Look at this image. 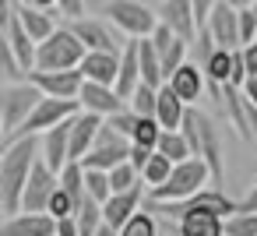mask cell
Wrapping results in <instances>:
<instances>
[{"mask_svg": "<svg viewBox=\"0 0 257 236\" xmlns=\"http://www.w3.org/2000/svg\"><path fill=\"white\" fill-rule=\"evenodd\" d=\"M18 8V18H22V25L29 29V36L36 39V43H46L53 32H57V11H43V8H25V4H15Z\"/></svg>", "mask_w": 257, "mask_h": 236, "instance_id": "obj_26", "label": "cell"}, {"mask_svg": "<svg viewBox=\"0 0 257 236\" xmlns=\"http://www.w3.org/2000/svg\"><path fill=\"white\" fill-rule=\"evenodd\" d=\"M57 187H60V173H53L39 159L32 176H29V187H25V197H22V211H46V204H50Z\"/></svg>", "mask_w": 257, "mask_h": 236, "instance_id": "obj_12", "label": "cell"}, {"mask_svg": "<svg viewBox=\"0 0 257 236\" xmlns=\"http://www.w3.org/2000/svg\"><path fill=\"white\" fill-rule=\"evenodd\" d=\"M127 106L138 113V116H155V109H159V88L155 85H138V92L127 99Z\"/></svg>", "mask_w": 257, "mask_h": 236, "instance_id": "obj_33", "label": "cell"}, {"mask_svg": "<svg viewBox=\"0 0 257 236\" xmlns=\"http://www.w3.org/2000/svg\"><path fill=\"white\" fill-rule=\"evenodd\" d=\"M29 81L43 92V95H53V99H78L81 95V85H85V74L81 67H71V71H29Z\"/></svg>", "mask_w": 257, "mask_h": 236, "instance_id": "obj_10", "label": "cell"}, {"mask_svg": "<svg viewBox=\"0 0 257 236\" xmlns=\"http://www.w3.org/2000/svg\"><path fill=\"white\" fill-rule=\"evenodd\" d=\"M57 236H81V232H78V218H74V215L57 218Z\"/></svg>", "mask_w": 257, "mask_h": 236, "instance_id": "obj_43", "label": "cell"}, {"mask_svg": "<svg viewBox=\"0 0 257 236\" xmlns=\"http://www.w3.org/2000/svg\"><path fill=\"white\" fill-rule=\"evenodd\" d=\"M95 236H120V229H116V225H109V222H106V225H102V229H99V232H95Z\"/></svg>", "mask_w": 257, "mask_h": 236, "instance_id": "obj_49", "label": "cell"}, {"mask_svg": "<svg viewBox=\"0 0 257 236\" xmlns=\"http://www.w3.org/2000/svg\"><path fill=\"white\" fill-rule=\"evenodd\" d=\"M102 15L127 39H148L159 29V11H152L145 0H102Z\"/></svg>", "mask_w": 257, "mask_h": 236, "instance_id": "obj_5", "label": "cell"}, {"mask_svg": "<svg viewBox=\"0 0 257 236\" xmlns=\"http://www.w3.org/2000/svg\"><path fill=\"white\" fill-rule=\"evenodd\" d=\"M127 159H131V138H123L120 131H113V127L102 120L99 141H95V148L81 159V166H85V169H113V166H120V162H127Z\"/></svg>", "mask_w": 257, "mask_h": 236, "instance_id": "obj_7", "label": "cell"}, {"mask_svg": "<svg viewBox=\"0 0 257 236\" xmlns=\"http://www.w3.org/2000/svg\"><path fill=\"white\" fill-rule=\"evenodd\" d=\"M152 152H155V148H141V145H131V162H134L138 169H145V166H148V159H152Z\"/></svg>", "mask_w": 257, "mask_h": 236, "instance_id": "obj_42", "label": "cell"}, {"mask_svg": "<svg viewBox=\"0 0 257 236\" xmlns=\"http://www.w3.org/2000/svg\"><path fill=\"white\" fill-rule=\"evenodd\" d=\"M155 152H162V155H169L173 162H183V159H190L194 155V148H190V141H187V134L176 127V131H162V138H159V148Z\"/></svg>", "mask_w": 257, "mask_h": 236, "instance_id": "obj_30", "label": "cell"}, {"mask_svg": "<svg viewBox=\"0 0 257 236\" xmlns=\"http://www.w3.org/2000/svg\"><path fill=\"white\" fill-rule=\"evenodd\" d=\"M4 46L11 50V57L22 64V71H25V78H29V71H36V57H39V43L29 36V29L22 25V18H18V8H15V0H11V8H8V15H4Z\"/></svg>", "mask_w": 257, "mask_h": 236, "instance_id": "obj_8", "label": "cell"}, {"mask_svg": "<svg viewBox=\"0 0 257 236\" xmlns=\"http://www.w3.org/2000/svg\"><path fill=\"white\" fill-rule=\"evenodd\" d=\"M0 236H57V218L50 211H15L4 218Z\"/></svg>", "mask_w": 257, "mask_h": 236, "instance_id": "obj_16", "label": "cell"}, {"mask_svg": "<svg viewBox=\"0 0 257 236\" xmlns=\"http://www.w3.org/2000/svg\"><path fill=\"white\" fill-rule=\"evenodd\" d=\"M39 159H43L39 134H25V138H15L4 145V155H0V208H4V215L22 211L29 176Z\"/></svg>", "mask_w": 257, "mask_h": 236, "instance_id": "obj_1", "label": "cell"}, {"mask_svg": "<svg viewBox=\"0 0 257 236\" xmlns=\"http://www.w3.org/2000/svg\"><path fill=\"white\" fill-rule=\"evenodd\" d=\"M239 211H257V183L246 190V197L239 201Z\"/></svg>", "mask_w": 257, "mask_h": 236, "instance_id": "obj_46", "label": "cell"}, {"mask_svg": "<svg viewBox=\"0 0 257 236\" xmlns=\"http://www.w3.org/2000/svg\"><path fill=\"white\" fill-rule=\"evenodd\" d=\"M57 15L67 18V22L85 18V0H60V4H57Z\"/></svg>", "mask_w": 257, "mask_h": 236, "instance_id": "obj_41", "label": "cell"}, {"mask_svg": "<svg viewBox=\"0 0 257 236\" xmlns=\"http://www.w3.org/2000/svg\"><path fill=\"white\" fill-rule=\"evenodd\" d=\"M187 102L176 95V88L166 81L162 88H159V109H155V120L166 127V131H176V127H183V120H187Z\"/></svg>", "mask_w": 257, "mask_h": 236, "instance_id": "obj_25", "label": "cell"}, {"mask_svg": "<svg viewBox=\"0 0 257 236\" xmlns=\"http://www.w3.org/2000/svg\"><path fill=\"white\" fill-rule=\"evenodd\" d=\"M78 109H81V102H78V99H53V95H43V99H39V106L32 109V116L22 124L18 138H25V134H46L50 127H57V124H64V120H71Z\"/></svg>", "mask_w": 257, "mask_h": 236, "instance_id": "obj_9", "label": "cell"}, {"mask_svg": "<svg viewBox=\"0 0 257 236\" xmlns=\"http://www.w3.org/2000/svg\"><path fill=\"white\" fill-rule=\"evenodd\" d=\"M39 99H43V92L29 78L4 85V92H0V134H4V145L18 138L22 124L32 116V109L39 106Z\"/></svg>", "mask_w": 257, "mask_h": 236, "instance_id": "obj_4", "label": "cell"}, {"mask_svg": "<svg viewBox=\"0 0 257 236\" xmlns=\"http://www.w3.org/2000/svg\"><path fill=\"white\" fill-rule=\"evenodd\" d=\"M243 95H246V99L257 106V74H250V78H246V85H243Z\"/></svg>", "mask_w": 257, "mask_h": 236, "instance_id": "obj_48", "label": "cell"}, {"mask_svg": "<svg viewBox=\"0 0 257 236\" xmlns=\"http://www.w3.org/2000/svg\"><path fill=\"white\" fill-rule=\"evenodd\" d=\"M109 180H113V194L116 190H131V187H138V183H145L141 180V169L127 159V162H120V166H113L109 169Z\"/></svg>", "mask_w": 257, "mask_h": 236, "instance_id": "obj_36", "label": "cell"}, {"mask_svg": "<svg viewBox=\"0 0 257 236\" xmlns=\"http://www.w3.org/2000/svg\"><path fill=\"white\" fill-rule=\"evenodd\" d=\"M74 218H78V232H81V236H95V232H99V229L106 225V215H102V201H95V197H85V201L78 204Z\"/></svg>", "mask_w": 257, "mask_h": 236, "instance_id": "obj_29", "label": "cell"}, {"mask_svg": "<svg viewBox=\"0 0 257 236\" xmlns=\"http://www.w3.org/2000/svg\"><path fill=\"white\" fill-rule=\"evenodd\" d=\"M180 131L187 134L194 155H201V159L211 166L215 187H222V183H225V166H222V131H218V124H215L204 109L190 106V109H187V120H183Z\"/></svg>", "mask_w": 257, "mask_h": 236, "instance_id": "obj_2", "label": "cell"}, {"mask_svg": "<svg viewBox=\"0 0 257 236\" xmlns=\"http://www.w3.org/2000/svg\"><path fill=\"white\" fill-rule=\"evenodd\" d=\"M169 85L176 88V95L187 102V106H197V99L204 95V88H208V74H204V67L201 64H183L173 78H169Z\"/></svg>", "mask_w": 257, "mask_h": 236, "instance_id": "obj_23", "label": "cell"}, {"mask_svg": "<svg viewBox=\"0 0 257 236\" xmlns=\"http://www.w3.org/2000/svg\"><path fill=\"white\" fill-rule=\"evenodd\" d=\"M120 53H123V50H120ZM120 53H113V50H88L85 60H81L85 81L116 85V78H120Z\"/></svg>", "mask_w": 257, "mask_h": 236, "instance_id": "obj_20", "label": "cell"}, {"mask_svg": "<svg viewBox=\"0 0 257 236\" xmlns=\"http://www.w3.org/2000/svg\"><path fill=\"white\" fill-rule=\"evenodd\" d=\"M208 183H215L211 166L201 155H190V159H183V162L173 166V176L166 183H159V187L148 190V201H187V197L201 194Z\"/></svg>", "mask_w": 257, "mask_h": 236, "instance_id": "obj_3", "label": "cell"}, {"mask_svg": "<svg viewBox=\"0 0 257 236\" xmlns=\"http://www.w3.org/2000/svg\"><path fill=\"white\" fill-rule=\"evenodd\" d=\"M201 67H204V74H208V85H229V81H232V71H236V50L218 46Z\"/></svg>", "mask_w": 257, "mask_h": 236, "instance_id": "obj_28", "label": "cell"}, {"mask_svg": "<svg viewBox=\"0 0 257 236\" xmlns=\"http://www.w3.org/2000/svg\"><path fill=\"white\" fill-rule=\"evenodd\" d=\"M225 236H257V211H232L225 218Z\"/></svg>", "mask_w": 257, "mask_h": 236, "instance_id": "obj_37", "label": "cell"}, {"mask_svg": "<svg viewBox=\"0 0 257 236\" xmlns=\"http://www.w3.org/2000/svg\"><path fill=\"white\" fill-rule=\"evenodd\" d=\"M15 4H25V8H43V11H57L60 0H15Z\"/></svg>", "mask_w": 257, "mask_h": 236, "instance_id": "obj_47", "label": "cell"}, {"mask_svg": "<svg viewBox=\"0 0 257 236\" xmlns=\"http://www.w3.org/2000/svg\"><path fill=\"white\" fill-rule=\"evenodd\" d=\"M71 29L78 32V39L85 43V50H113V53L123 50V46L116 43L113 29H109L106 22H99V18H78V22H71Z\"/></svg>", "mask_w": 257, "mask_h": 236, "instance_id": "obj_22", "label": "cell"}, {"mask_svg": "<svg viewBox=\"0 0 257 236\" xmlns=\"http://www.w3.org/2000/svg\"><path fill=\"white\" fill-rule=\"evenodd\" d=\"M239 50H243L246 71H250V74H257V39H253V43H246V46H239Z\"/></svg>", "mask_w": 257, "mask_h": 236, "instance_id": "obj_44", "label": "cell"}, {"mask_svg": "<svg viewBox=\"0 0 257 236\" xmlns=\"http://www.w3.org/2000/svg\"><path fill=\"white\" fill-rule=\"evenodd\" d=\"M141 85V53H138V39L123 43V53H120V78H116V92L123 99H131Z\"/></svg>", "mask_w": 257, "mask_h": 236, "instance_id": "obj_24", "label": "cell"}, {"mask_svg": "<svg viewBox=\"0 0 257 236\" xmlns=\"http://www.w3.org/2000/svg\"><path fill=\"white\" fill-rule=\"evenodd\" d=\"M218 4V0H194V11H197V25L204 29V22H208V15H211V8Z\"/></svg>", "mask_w": 257, "mask_h": 236, "instance_id": "obj_45", "label": "cell"}, {"mask_svg": "<svg viewBox=\"0 0 257 236\" xmlns=\"http://www.w3.org/2000/svg\"><path fill=\"white\" fill-rule=\"evenodd\" d=\"M46 211H50L53 218H67V215H74V211H78V201H74V194H71V190L60 183V187L53 190V197H50Z\"/></svg>", "mask_w": 257, "mask_h": 236, "instance_id": "obj_38", "label": "cell"}, {"mask_svg": "<svg viewBox=\"0 0 257 236\" xmlns=\"http://www.w3.org/2000/svg\"><path fill=\"white\" fill-rule=\"evenodd\" d=\"M239 39H243V46L257 39V15H253V4L239 11Z\"/></svg>", "mask_w": 257, "mask_h": 236, "instance_id": "obj_40", "label": "cell"}, {"mask_svg": "<svg viewBox=\"0 0 257 236\" xmlns=\"http://www.w3.org/2000/svg\"><path fill=\"white\" fill-rule=\"evenodd\" d=\"M85 43L78 39V32L71 25H57V32L39 43V57H36V67L39 71H71V67H81L85 60Z\"/></svg>", "mask_w": 257, "mask_h": 236, "instance_id": "obj_6", "label": "cell"}, {"mask_svg": "<svg viewBox=\"0 0 257 236\" xmlns=\"http://www.w3.org/2000/svg\"><path fill=\"white\" fill-rule=\"evenodd\" d=\"M120 236H162L155 211H152V208H141V211H138V215L120 229Z\"/></svg>", "mask_w": 257, "mask_h": 236, "instance_id": "obj_32", "label": "cell"}, {"mask_svg": "<svg viewBox=\"0 0 257 236\" xmlns=\"http://www.w3.org/2000/svg\"><path fill=\"white\" fill-rule=\"evenodd\" d=\"M102 120H106V116L88 113V109H78V113L71 116V159L81 162V159L95 148L99 131H102Z\"/></svg>", "mask_w": 257, "mask_h": 236, "instance_id": "obj_18", "label": "cell"}, {"mask_svg": "<svg viewBox=\"0 0 257 236\" xmlns=\"http://www.w3.org/2000/svg\"><path fill=\"white\" fill-rule=\"evenodd\" d=\"M145 4H152V8H159V4H162V0H145Z\"/></svg>", "mask_w": 257, "mask_h": 236, "instance_id": "obj_51", "label": "cell"}, {"mask_svg": "<svg viewBox=\"0 0 257 236\" xmlns=\"http://www.w3.org/2000/svg\"><path fill=\"white\" fill-rule=\"evenodd\" d=\"M225 4H232V8H239V11H243V8H250V4H253V0H225Z\"/></svg>", "mask_w": 257, "mask_h": 236, "instance_id": "obj_50", "label": "cell"}, {"mask_svg": "<svg viewBox=\"0 0 257 236\" xmlns=\"http://www.w3.org/2000/svg\"><path fill=\"white\" fill-rule=\"evenodd\" d=\"M162 131H166V127H162L155 116H141V120H138V127H134V134H131V145H141V148H159Z\"/></svg>", "mask_w": 257, "mask_h": 236, "instance_id": "obj_34", "label": "cell"}, {"mask_svg": "<svg viewBox=\"0 0 257 236\" xmlns=\"http://www.w3.org/2000/svg\"><path fill=\"white\" fill-rule=\"evenodd\" d=\"M78 102H81V109L99 113V116H113V113L127 109V99L116 92V85H99V81H85Z\"/></svg>", "mask_w": 257, "mask_h": 236, "instance_id": "obj_17", "label": "cell"}, {"mask_svg": "<svg viewBox=\"0 0 257 236\" xmlns=\"http://www.w3.org/2000/svg\"><path fill=\"white\" fill-rule=\"evenodd\" d=\"M173 159L169 155H162V152H152V159H148V166L141 169V180H145V187L152 190V187H159V183H166L169 176H173Z\"/></svg>", "mask_w": 257, "mask_h": 236, "instance_id": "obj_31", "label": "cell"}, {"mask_svg": "<svg viewBox=\"0 0 257 236\" xmlns=\"http://www.w3.org/2000/svg\"><path fill=\"white\" fill-rule=\"evenodd\" d=\"M253 15H257V0H253Z\"/></svg>", "mask_w": 257, "mask_h": 236, "instance_id": "obj_52", "label": "cell"}, {"mask_svg": "<svg viewBox=\"0 0 257 236\" xmlns=\"http://www.w3.org/2000/svg\"><path fill=\"white\" fill-rule=\"evenodd\" d=\"M138 53H141V81L162 88V85H166V71H162V57H159L152 36H148V39H138Z\"/></svg>", "mask_w": 257, "mask_h": 236, "instance_id": "obj_27", "label": "cell"}, {"mask_svg": "<svg viewBox=\"0 0 257 236\" xmlns=\"http://www.w3.org/2000/svg\"><path fill=\"white\" fill-rule=\"evenodd\" d=\"M39 141H43V162H46L53 173H64V166L74 162V159H71V120L50 127L46 134H39Z\"/></svg>", "mask_w": 257, "mask_h": 236, "instance_id": "obj_19", "label": "cell"}, {"mask_svg": "<svg viewBox=\"0 0 257 236\" xmlns=\"http://www.w3.org/2000/svg\"><path fill=\"white\" fill-rule=\"evenodd\" d=\"M152 43H155V50H159V57H162V71H166V81L187 64V50H190V43L183 39V36H176L169 25H162L159 22V29L152 32Z\"/></svg>", "mask_w": 257, "mask_h": 236, "instance_id": "obj_15", "label": "cell"}, {"mask_svg": "<svg viewBox=\"0 0 257 236\" xmlns=\"http://www.w3.org/2000/svg\"><path fill=\"white\" fill-rule=\"evenodd\" d=\"M155 11H159V22H162V25H169L176 36H183L187 43H194V39H197L201 25H197L194 0H162Z\"/></svg>", "mask_w": 257, "mask_h": 236, "instance_id": "obj_14", "label": "cell"}, {"mask_svg": "<svg viewBox=\"0 0 257 236\" xmlns=\"http://www.w3.org/2000/svg\"><path fill=\"white\" fill-rule=\"evenodd\" d=\"M176 236H225V215L208 208H190L176 222Z\"/></svg>", "mask_w": 257, "mask_h": 236, "instance_id": "obj_21", "label": "cell"}, {"mask_svg": "<svg viewBox=\"0 0 257 236\" xmlns=\"http://www.w3.org/2000/svg\"><path fill=\"white\" fill-rule=\"evenodd\" d=\"M204 29H208L211 39H215L218 46H225V50H239V46H243V39H239V8L225 4V0H218V4L211 8Z\"/></svg>", "mask_w": 257, "mask_h": 236, "instance_id": "obj_11", "label": "cell"}, {"mask_svg": "<svg viewBox=\"0 0 257 236\" xmlns=\"http://www.w3.org/2000/svg\"><path fill=\"white\" fill-rule=\"evenodd\" d=\"M138 120H141V116H138V113H134L131 106H127V109H120V113H113V116H106V124H109L113 131H120L123 138H131V134H134Z\"/></svg>", "mask_w": 257, "mask_h": 236, "instance_id": "obj_39", "label": "cell"}, {"mask_svg": "<svg viewBox=\"0 0 257 236\" xmlns=\"http://www.w3.org/2000/svg\"><path fill=\"white\" fill-rule=\"evenodd\" d=\"M145 201H148V187H145V183H138V187H131V190H116V194H109V201L102 204V215H106L109 225L123 229V225L145 208Z\"/></svg>", "mask_w": 257, "mask_h": 236, "instance_id": "obj_13", "label": "cell"}, {"mask_svg": "<svg viewBox=\"0 0 257 236\" xmlns=\"http://www.w3.org/2000/svg\"><path fill=\"white\" fill-rule=\"evenodd\" d=\"M60 183H64L71 194H74V201H78V204L88 197V187H85V166H81L78 159L64 166V173H60Z\"/></svg>", "mask_w": 257, "mask_h": 236, "instance_id": "obj_35", "label": "cell"}]
</instances>
